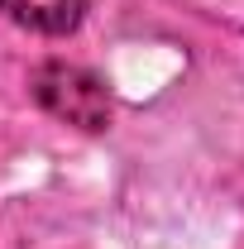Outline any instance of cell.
<instances>
[{"mask_svg":"<svg viewBox=\"0 0 244 249\" xmlns=\"http://www.w3.org/2000/svg\"><path fill=\"white\" fill-rule=\"evenodd\" d=\"M29 87H34V101L48 115L77 124V129L96 134V129L110 124V91H105V82L96 72H87V67H77V62H43V67H34Z\"/></svg>","mask_w":244,"mask_h":249,"instance_id":"1","label":"cell"},{"mask_svg":"<svg viewBox=\"0 0 244 249\" xmlns=\"http://www.w3.org/2000/svg\"><path fill=\"white\" fill-rule=\"evenodd\" d=\"M0 15L29 34L62 38L87 19V0H0Z\"/></svg>","mask_w":244,"mask_h":249,"instance_id":"2","label":"cell"}]
</instances>
